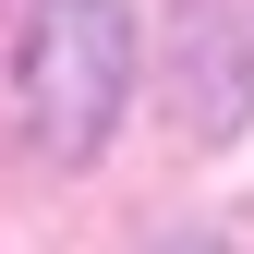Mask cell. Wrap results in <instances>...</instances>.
I'll use <instances>...</instances> for the list:
<instances>
[{
    "mask_svg": "<svg viewBox=\"0 0 254 254\" xmlns=\"http://www.w3.org/2000/svg\"><path fill=\"white\" fill-rule=\"evenodd\" d=\"M12 85H24V133L49 157H97L133 97V12L121 0H37Z\"/></svg>",
    "mask_w": 254,
    "mask_h": 254,
    "instance_id": "6da1fadb",
    "label": "cell"
}]
</instances>
